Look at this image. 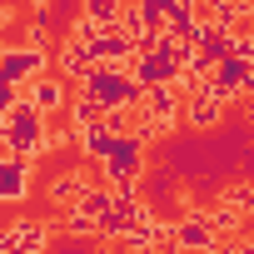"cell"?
I'll list each match as a JSON object with an SVG mask.
<instances>
[{"label":"cell","instance_id":"1","mask_svg":"<svg viewBox=\"0 0 254 254\" xmlns=\"http://www.w3.org/2000/svg\"><path fill=\"white\" fill-rule=\"evenodd\" d=\"M45 75V50L25 45V50H0V85H10V90H25L30 80Z\"/></svg>","mask_w":254,"mask_h":254},{"label":"cell","instance_id":"2","mask_svg":"<svg viewBox=\"0 0 254 254\" xmlns=\"http://www.w3.org/2000/svg\"><path fill=\"white\" fill-rule=\"evenodd\" d=\"M20 100H25L35 115H45V120H50V115H60V110L70 105V90H65V80H60V75H50V70H45L40 80H30V85L20 90Z\"/></svg>","mask_w":254,"mask_h":254},{"label":"cell","instance_id":"3","mask_svg":"<svg viewBox=\"0 0 254 254\" xmlns=\"http://www.w3.org/2000/svg\"><path fill=\"white\" fill-rule=\"evenodd\" d=\"M45 244H50V229L40 219H20L0 229V254H45Z\"/></svg>","mask_w":254,"mask_h":254},{"label":"cell","instance_id":"4","mask_svg":"<svg viewBox=\"0 0 254 254\" xmlns=\"http://www.w3.org/2000/svg\"><path fill=\"white\" fill-rule=\"evenodd\" d=\"M204 249L219 254V239L209 234L204 214H185V219H175V254H204Z\"/></svg>","mask_w":254,"mask_h":254},{"label":"cell","instance_id":"5","mask_svg":"<svg viewBox=\"0 0 254 254\" xmlns=\"http://www.w3.org/2000/svg\"><path fill=\"white\" fill-rule=\"evenodd\" d=\"M180 115L194 125V130H214V125L224 120V105H219V100H214V95L199 85L194 95H185V100H180Z\"/></svg>","mask_w":254,"mask_h":254},{"label":"cell","instance_id":"6","mask_svg":"<svg viewBox=\"0 0 254 254\" xmlns=\"http://www.w3.org/2000/svg\"><path fill=\"white\" fill-rule=\"evenodd\" d=\"M30 194V165L25 160H0V204H20Z\"/></svg>","mask_w":254,"mask_h":254},{"label":"cell","instance_id":"7","mask_svg":"<svg viewBox=\"0 0 254 254\" xmlns=\"http://www.w3.org/2000/svg\"><path fill=\"white\" fill-rule=\"evenodd\" d=\"M75 140H80V150H85V155H90L95 165H100V160H105V155L115 150V135L105 130L100 120H95V125H85V130H75Z\"/></svg>","mask_w":254,"mask_h":254},{"label":"cell","instance_id":"8","mask_svg":"<svg viewBox=\"0 0 254 254\" xmlns=\"http://www.w3.org/2000/svg\"><path fill=\"white\" fill-rule=\"evenodd\" d=\"M110 209H115V199H110V190H105V185H90V190L75 199V214H85L90 224H100Z\"/></svg>","mask_w":254,"mask_h":254},{"label":"cell","instance_id":"9","mask_svg":"<svg viewBox=\"0 0 254 254\" xmlns=\"http://www.w3.org/2000/svg\"><path fill=\"white\" fill-rule=\"evenodd\" d=\"M120 15H125V0H80V20H90V25H120Z\"/></svg>","mask_w":254,"mask_h":254},{"label":"cell","instance_id":"10","mask_svg":"<svg viewBox=\"0 0 254 254\" xmlns=\"http://www.w3.org/2000/svg\"><path fill=\"white\" fill-rule=\"evenodd\" d=\"M90 70H95V60L85 55V45H75V40H65V50H60V75L80 85V80H85Z\"/></svg>","mask_w":254,"mask_h":254},{"label":"cell","instance_id":"11","mask_svg":"<svg viewBox=\"0 0 254 254\" xmlns=\"http://www.w3.org/2000/svg\"><path fill=\"white\" fill-rule=\"evenodd\" d=\"M219 204H229V209H239V214H249L254 209V185H229V190H219Z\"/></svg>","mask_w":254,"mask_h":254},{"label":"cell","instance_id":"12","mask_svg":"<svg viewBox=\"0 0 254 254\" xmlns=\"http://www.w3.org/2000/svg\"><path fill=\"white\" fill-rule=\"evenodd\" d=\"M65 234H80V239H85V234H95V224H90L85 214H75V209H70V219H65Z\"/></svg>","mask_w":254,"mask_h":254},{"label":"cell","instance_id":"13","mask_svg":"<svg viewBox=\"0 0 254 254\" xmlns=\"http://www.w3.org/2000/svg\"><path fill=\"white\" fill-rule=\"evenodd\" d=\"M229 254H254V244H249V239H239V244H234Z\"/></svg>","mask_w":254,"mask_h":254}]
</instances>
